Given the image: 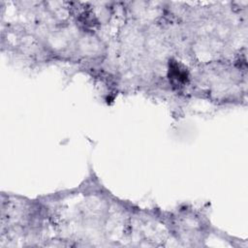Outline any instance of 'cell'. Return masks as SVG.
Instances as JSON below:
<instances>
[{"instance_id": "cell-1", "label": "cell", "mask_w": 248, "mask_h": 248, "mask_svg": "<svg viewBox=\"0 0 248 248\" xmlns=\"http://www.w3.org/2000/svg\"><path fill=\"white\" fill-rule=\"evenodd\" d=\"M170 78L174 80L176 83H185L188 78V73L178 62L171 61L170 63Z\"/></svg>"}]
</instances>
